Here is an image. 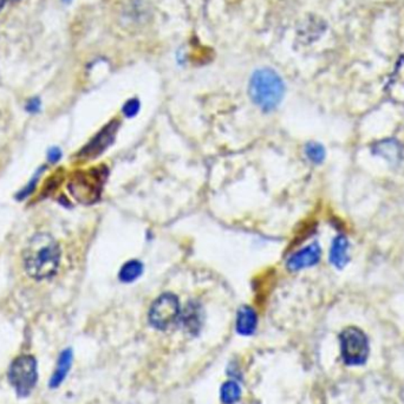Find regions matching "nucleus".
<instances>
[{
    "instance_id": "obj_4",
    "label": "nucleus",
    "mask_w": 404,
    "mask_h": 404,
    "mask_svg": "<svg viewBox=\"0 0 404 404\" xmlns=\"http://www.w3.org/2000/svg\"><path fill=\"white\" fill-rule=\"evenodd\" d=\"M342 359L347 365H362L369 356V340L358 327L344 329L339 335Z\"/></svg>"
},
{
    "instance_id": "obj_12",
    "label": "nucleus",
    "mask_w": 404,
    "mask_h": 404,
    "mask_svg": "<svg viewBox=\"0 0 404 404\" xmlns=\"http://www.w3.org/2000/svg\"><path fill=\"white\" fill-rule=\"evenodd\" d=\"M182 322L189 332L195 334L201 327L200 309L196 305H188L182 316Z\"/></svg>"
},
{
    "instance_id": "obj_3",
    "label": "nucleus",
    "mask_w": 404,
    "mask_h": 404,
    "mask_svg": "<svg viewBox=\"0 0 404 404\" xmlns=\"http://www.w3.org/2000/svg\"><path fill=\"white\" fill-rule=\"evenodd\" d=\"M106 174L104 167L74 173L68 184L71 195L81 204H94L101 196Z\"/></svg>"
},
{
    "instance_id": "obj_2",
    "label": "nucleus",
    "mask_w": 404,
    "mask_h": 404,
    "mask_svg": "<svg viewBox=\"0 0 404 404\" xmlns=\"http://www.w3.org/2000/svg\"><path fill=\"white\" fill-rule=\"evenodd\" d=\"M249 97L262 110L272 111L282 101L285 84L282 77L269 68L259 69L249 79Z\"/></svg>"
},
{
    "instance_id": "obj_8",
    "label": "nucleus",
    "mask_w": 404,
    "mask_h": 404,
    "mask_svg": "<svg viewBox=\"0 0 404 404\" xmlns=\"http://www.w3.org/2000/svg\"><path fill=\"white\" fill-rule=\"evenodd\" d=\"M322 256V249L318 244H311L305 249H300L297 253H294L287 262V267L291 271H299V269L311 267L318 264Z\"/></svg>"
},
{
    "instance_id": "obj_18",
    "label": "nucleus",
    "mask_w": 404,
    "mask_h": 404,
    "mask_svg": "<svg viewBox=\"0 0 404 404\" xmlns=\"http://www.w3.org/2000/svg\"><path fill=\"white\" fill-rule=\"evenodd\" d=\"M140 110V102L137 99H131V101H128L126 104H124V108H123V113L126 116L128 117H134L135 115L137 114Z\"/></svg>"
},
{
    "instance_id": "obj_7",
    "label": "nucleus",
    "mask_w": 404,
    "mask_h": 404,
    "mask_svg": "<svg viewBox=\"0 0 404 404\" xmlns=\"http://www.w3.org/2000/svg\"><path fill=\"white\" fill-rule=\"evenodd\" d=\"M119 123L116 121L106 124V127L103 128L102 131H99L94 139L86 144V147L83 148L78 156L82 159H95L101 155L103 151L114 142L116 133L119 131Z\"/></svg>"
},
{
    "instance_id": "obj_11",
    "label": "nucleus",
    "mask_w": 404,
    "mask_h": 404,
    "mask_svg": "<svg viewBox=\"0 0 404 404\" xmlns=\"http://www.w3.org/2000/svg\"><path fill=\"white\" fill-rule=\"evenodd\" d=\"M73 350L71 349H66L64 352H61L59 358H58L57 367L56 370L53 372L51 381H50V387L51 388H58L63 381L66 380L68 372H70V367L73 364Z\"/></svg>"
},
{
    "instance_id": "obj_6",
    "label": "nucleus",
    "mask_w": 404,
    "mask_h": 404,
    "mask_svg": "<svg viewBox=\"0 0 404 404\" xmlns=\"http://www.w3.org/2000/svg\"><path fill=\"white\" fill-rule=\"evenodd\" d=\"M180 316L179 299L172 294L160 296L149 311V322L157 330H166Z\"/></svg>"
},
{
    "instance_id": "obj_19",
    "label": "nucleus",
    "mask_w": 404,
    "mask_h": 404,
    "mask_svg": "<svg viewBox=\"0 0 404 404\" xmlns=\"http://www.w3.org/2000/svg\"><path fill=\"white\" fill-rule=\"evenodd\" d=\"M41 99L38 97L30 98L29 101L26 102L25 106V110L30 113V114H37L41 111Z\"/></svg>"
},
{
    "instance_id": "obj_10",
    "label": "nucleus",
    "mask_w": 404,
    "mask_h": 404,
    "mask_svg": "<svg viewBox=\"0 0 404 404\" xmlns=\"http://www.w3.org/2000/svg\"><path fill=\"white\" fill-rule=\"evenodd\" d=\"M349 241L345 235H338L336 238L330 249V262L337 269H343L349 262Z\"/></svg>"
},
{
    "instance_id": "obj_22",
    "label": "nucleus",
    "mask_w": 404,
    "mask_h": 404,
    "mask_svg": "<svg viewBox=\"0 0 404 404\" xmlns=\"http://www.w3.org/2000/svg\"><path fill=\"white\" fill-rule=\"evenodd\" d=\"M63 1H64V3H70L71 0H63Z\"/></svg>"
},
{
    "instance_id": "obj_5",
    "label": "nucleus",
    "mask_w": 404,
    "mask_h": 404,
    "mask_svg": "<svg viewBox=\"0 0 404 404\" xmlns=\"http://www.w3.org/2000/svg\"><path fill=\"white\" fill-rule=\"evenodd\" d=\"M37 362L32 356H21L13 362L8 380L21 397L29 396L37 383Z\"/></svg>"
},
{
    "instance_id": "obj_15",
    "label": "nucleus",
    "mask_w": 404,
    "mask_h": 404,
    "mask_svg": "<svg viewBox=\"0 0 404 404\" xmlns=\"http://www.w3.org/2000/svg\"><path fill=\"white\" fill-rule=\"evenodd\" d=\"M307 155L314 164H322L325 159V149L319 143H309L307 146Z\"/></svg>"
},
{
    "instance_id": "obj_17",
    "label": "nucleus",
    "mask_w": 404,
    "mask_h": 404,
    "mask_svg": "<svg viewBox=\"0 0 404 404\" xmlns=\"http://www.w3.org/2000/svg\"><path fill=\"white\" fill-rule=\"evenodd\" d=\"M43 169H44V168H41V169L38 171V175L35 176V177L30 181L29 184H28V186L23 188L21 192L17 194V199H18V200H24L25 198H28V196L31 195V194L35 192V189H36V184L38 182V177L41 175Z\"/></svg>"
},
{
    "instance_id": "obj_20",
    "label": "nucleus",
    "mask_w": 404,
    "mask_h": 404,
    "mask_svg": "<svg viewBox=\"0 0 404 404\" xmlns=\"http://www.w3.org/2000/svg\"><path fill=\"white\" fill-rule=\"evenodd\" d=\"M46 156H48V161L50 164H57L58 161L61 159V151L58 147L50 148Z\"/></svg>"
},
{
    "instance_id": "obj_14",
    "label": "nucleus",
    "mask_w": 404,
    "mask_h": 404,
    "mask_svg": "<svg viewBox=\"0 0 404 404\" xmlns=\"http://www.w3.org/2000/svg\"><path fill=\"white\" fill-rule=\"evenodd\" d=\"M143 265L139 260H131L123 265L119 271V279L123 282H131L136 280L142 274Z\"/></svg>"
},
{
    "instance_id": "obj_21",
    "label": "nucleus",
    "mask_w": 404,
    "mask_h": 404,
    "mask_svg": "<svg viewBox=\"0 0 404 404\" xmlns=\"http://www.w3.org/2000/svg\"><path fill=\"white\" fill-rule=\"evenodd\" d=\"M5 1H6V0H0V10L4 6Z\"/></svg>"
},
{
    "instance_id": "obj_16",
    "label": "nucleus",
    "mask_w": 404,
    "mask_h": 404,
    "mask_svg": "<svg viewBox=\"0 0 404 404\" xmlns=\"http://www.w3.org/2000/svg\"><path fill=\"white\" fill-rule=\"evenodd\" d=\"M377 153L381 154V155L388 157L389 160L392 159V157L396 159V156L400 155V151H398L396 142L392 141V140L380 143L377 146Z\"/></svg>"
},
{
    "instance_id": "obj_1",
    "label": "nucleus",
    "mask_w": 404,
    "mask_h": 404,
    "mask_svg": "<svg viewBox=\"0 0 404 404\" xmlns=\"http://www.w3.org/2000/svg\"><path fill=\"white\" fill-rule=\"evenodd\" d=\"M61 257V247L49 233H37L30 238L21 256L26 274L39 282L56 276Z\"/></svg>"
},
{
    "instance_id": "obj_13",
    "label": "nucleus",
    "mask_w": 404,
    "mask_h": 404,
    "mask_svg": "<svg viewBox=\"0 0 404 404\" xmlns=\"http://www.w3.org/2000/svg\"><path fill=\"white\" fill-rule=\"evenodd\" d=\"M241 389L234 381H227L220 389V398L224 404L237 403L240 400Z\"/></svg>"
},
{
    "instance_id": "obj_9",
    "label": "nucleus",
    "mask_w": 404,
    "mask_h": 404,
    "mask_svg": "<svg viewBox=\"0 0 404 404\" xmlns=\"http://www.w3.org/2000/svg\"><path fill=\"white\" fill-rule=\"evenodd\" d=\"M258 325L257 312L251 307H242L238 311L237 331L239 335L251 336Z\"/></svg>"
}]
</instances>
